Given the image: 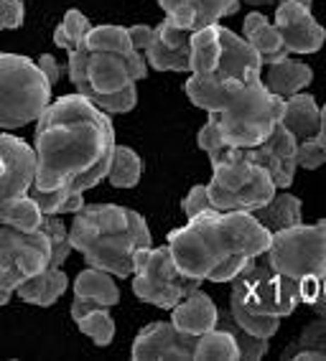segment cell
Instances as JSON below:
<instances>
[{"mask_svg": "<svg viewBox=\"0 0 326 361\" xmlns=\"http://www.w3.org/2000/svg\"><path fill=\"white\" fill-rule=\"evenodd\" d=\"M283 97L267 90L262 79L237 87L217 112V123L229 148H255L281 123Z\"/></svg>", "mask_w": 326, "mask_h": 361, "instance_id": "4", "label": "cell"}, {"mask_svg": "<svg viewBox=\"0 0 326 361\" xmlns=\"http://www.w3.org/2000/svg\"><path fill=\"white\" fill-rule=\"evenodd\" d=\"M229 316L235 318L237 326H242L248 334L258 336V338H267V341H270V338L278 334V329H281V318L278 316H260V313H253V310H248L242 303L232 300V298H229Z\"/></svg>", "mask_w": 326, "mask_h": 361, "instance_id": "32", "label": "cell"}, {"mask_svg": "<svg viewBox=\"0 0 326 361\" xmlns=\"http://www.w3.org/2000/svg\"><path fill=\"white\" fill-rule=\"evenodd\" d=\"M229 298L242 303L253 313L278 318L291 316L301 303L298 283L291 280L288 275H283V272L273 270L267 264V259L265 262H258V257L250 259L237 272V278L232 280Z\"/></svg>", "mask_w": 326, "mask_h": 361, "instance_id": "9", "label": "cell"}, {"mask_svg": "<svg viewBox=\"0 0 326 361\" xmlns=\"http://www.w3.org/2000/svg\"><path fill=\"white\" fill-rule=\"evenodd\" d=\"M74 298H85V300H95V303L112 308L120 303V288L115 285V275H110L107 270L87 267L74 280Z\"/></svg>", "mask_w": 326, "mask_h": 361, "instance_id": "25", "label": "cell"}, {"mask_svg": "<svg viewBox=\"0 0 326 361\" xmlns=\"http://www.w3.org/2000/svg\"><path fill=\"white\" fill-rule=\"evenodd\" d=\"M242 39L253 46L255 51L260 54L262 64H275L281 59L288 56V49L283 44V36L275 23L265 18L262 13H248L245 23H242Z\"/></svg>", "mask_w": 326, "mask_h": 361, "instance_id": "20", "label": "cell"}, {"mask_svg": "<svg viewBox=\"0 0 326 361\" xmlns=\"http://www.w3.org/2000/svg\"><path fill=\"white\" fill-rule=\"evenodd\" d=\"M82 207H85V194H72L69 199H66V204H64V209H61V214H77Z\"/></svg>", "mask_w": 326, "mask_h": 361, "instance_id": "46", "label": "cell"}, {"mask_svg": "<svg viewBox=\"0 0 326 361\" xmlns=\"http://www.w3.org/2000/svg\"><path fill=\"white\" fill-rule=\"evenodd\" d=\"M23 16H26V8L20 0H0V31L20 28L23 26Z\"/></svg>", "mask_w": 326, "mask_h": 361, "instance_id": "40", "label": "cell"}, {"mask_svg": "<svg viewBox=\"0 0 326 361\" xmlns=\"http://www.w3.org/2000/svg\"><path fill=\"white\" fill-rule=\"evenodd\" d=\"M319 283H321V293H319V298L311 303V310L319 318H324V321H326V267H324V272H321Z\"/></svg>", "mask_w": 326, "mask_h": 361, "instance_id": "45", "label": "cell"}, {"mask_svg": "<svg viewBox=\"0 0 326 361\" xmlns=\"http://www.w3.org/2000/svg\"><path fill=\"white\" fill-rule=\"evenodd\" d=\"M52 262V242L44 229L23 232L16 226H0V308L28 278L39 275Z\"/></svg>", "mask_w": 326, "mask_h": 361, "instance_id": "11", "label": "cell"}, {"mask_svg": "<svg viewBox=\"0 0 326 361\" xmlns=\"http://www.w3.org/2000/svg\"><path fill=\"white\" fill-rule=\"evenodd\" d=\"M219 44L222 46H219V59H217L215 71L202 79L212 84H224V87H242L253 79H260L262 59L242 36L222 26L219 28Z\"/></svg>", "mask_w": 326, "mask_h": 361, "instance_id": "12", "label": "cell"}, {"mask_svg": "<svg viewBox=\"0 0 326 361\" xmlns=\"http://www.w3.org/2000/svg\"><path fill=\"white\" fill-rule=\"evenodd\" d=\"M298 168H306V171H316V168L326 166V104L321 107V125L319 133L308 140L298 142Z\"/></svg>", "mask_w": 326, "mask_h": 361, "instance_id": "35", "label": "cell"}, {"mask_svg": "<svg viewBox=\"0 0 326 361\" xmlns=\"http://www.w3.org/2000/svg\"><path fill=\"white\" fill-rule=\"evenodd\" d=\"M0 199L28 194V188L36 183V150L20 137L0 133Z\"/></svg>", "mask_w": 326, "mask_h": 361, "instance_id": "16", "label": "cell"}, {"mask_svg": "<svg viewBox=\"0 0 326 361\" xmlns=\"http://www.w3.org/2000/svg\"><path fill=\"white\" fill-rule=\"evenodd\" d=\"M217 321H219V308H217L215 300L204 290H199V288L183 298L176 308H171V323H174L179 331L196 336V338L215 329Z\"/></svg>", "mask_w": 326, "mask_h": 361, "instance_id": "19", "label": "cell"}, {"mask_svg": "<svg viewBox=\"0 0 326 361\" xmlns=\"http://www.w3.org/2000/svg\"><path fill=\"white\" fill-rule=\"evenodd\" d=\"M145 61L156 71L191 74V31L176 26L171 18L161 20L153 31V41L145 49Z\"/></svg>", "mask_w": 326, "mask_h": 361, "instance_id": "17", "label": "cell"}, {"mask_svg": "<svg viewBox=\"0 0 326 361\" xmlns=\"http://www.w3.org/2000/svg\"><path fill=\"white\" fill-rule=\"evenodd\" d=\"M36 186L49 191L72 183L92 168L110 166L115 128L85 94H64L36 120Z\"/></svg>", "mask_w": 326, "mask_h": 361, "instance_id": "1", "label": "cell"}, {"mask_svg": "<svg viewBox=\"0 0 326 361\" xmlns=\"http://www.w3.org/2000/svg\"><path fill=\"white\" fill-rule=\"evenodd\" d=\"M196 336L179 331L171 321L148 323L133 341L135 361H194Z\"/></svg>", "mask_w": 326, "mask_h": 361, "instance_id": "14", "label": "cell"}, {"mask_svg": "<svg viewBox=\"0 0 326 361\" xmlns=\"http://www.w3.org/2000/svg\"><path fill=\"white\" fill-rule=\"evenodd\" d=\"M66 54H69V61H66L69 82L90 102L97 94H115L148 77V61L145 56H140V51L133 56L115 51H90L82 41L77 49Z\"/></svg>", "mask_w": 326, "mask_h": 361, "instance_id": "7", "label": "cell"}, {"mask_svg": "<svg viewBox=\"0 0 326 361\" xmlns=\"http://www.w3.org/2000/svg\"><path fill=\"white\" fill-rule=\"evenodd\" d=\"M52 104V84L39 64L18 54H0V128L36 123Z\"/></svg>", "mask_w": 326, "mask_h": 361, "instance_id": "6", "label": "cell"}, {"mask_svg": "<svg viewBox=\"0 0 326 361\" xmlns=\"http://www.w3.org/2000/svg\"><path fill=\"white\" fill-rule=\"evenodd\" d=\"M311 79H313L311 66L298 61V59H291V54H288L286 59L270 64V69L265 74V87L273 94H278V97L288 99L294 97V94H298V92H303V87H308Z\"/></svg>", "mask_w": 326, "mask_h": 361, "instance_id": "22", "label": "cell"}, {"mask_svg": "<svg viewBox=\"0 0 326 361\" xmlns=\"http://www.w3.org/2000/svg\"><path fill=\"white\" fill-rule=\"evenodd\" d=\"M41 229L52 242V262H49V267H61L66 262V257L74 252L72 242H69V226L59 216H44Z\"/></svg>", "mask_w": 326, "mask_h": 361, "instance_id": "36", "label": "cell"}, {"mask_svg": "<svg viewBox=\"0 0 326 361\" xmlns=\"http://www.w3.org/2000/svg\"><path fill=\"white\" fill-rule=\"evenodd\" d=\"M275 26L288 54H316L326 41V28L311 16V0H278Z\"/></svg>", "mask_w": 326, "mask_h": 361, "instance_id": "13", "label": "cell"}, {"mask_svg": "<svg viewBox=\"0 0 326 361\" xmlns=\"http://www.w3.org/2000/svg\"><path fill=\"white\" fill-rule=\"evenodd\" d=\"M166 18L186 31H202L240 11V0H158Z\"/></svg>", "mask_w": 326, "mask_h": 361, "instance_id": "18", "label": "cell"}, {"mask_svg": "<svg viewBox=\"0 0 326 361\" xmlns=\"http://www.w3.org/2000/svg\"><path fill=\"white\" fill-rule=\"evenodd\" d=\"M240 150L248 161L265 168L278 188H288L294 183L296 168H298V161H296V155H298V140H296L281 123L275 125L270 137L262 140L260 145H255V148H240Z\"/></svg>", "mask_w": 326, "mask_h": 361, "instance_id": "15", "label": "cell"}, {"mask_svg": "<svg viewBox=\"0 0 326 361\" xmlns=\"http://www.w3.org/2000/svg\"><path fill=\"white\" fill-rule=\"evenodd\" d=\"M255 214V219L260 221L262 226H265L267 232H281V229H288V226H296L303 221V209H301V199L294 194H288V191H283V194H278L275 191V196L270 201H267L265 207H260Z\"/></svg>", "mask_w": 326, "mask_h": 361, "instance_id": "24", "label": "cell"}, {"mask_svg": "<svg viewBox=\"0 0 326 361\" xmlns=\"http://www.w3.org/2000/svg\"><path fill=\"white\" fill-rule=\"evenodd\" d=\"M250 259L255 257H232V259H224V262H219L215 267V270L209 272V278L212 283H232V280L237 278V272L245 267V264L250 262Z\"/></svg>", "mask_w": 326, "mask_h": 361, "instance_id": "41", "label": "cell"}, {"mask_svg": "<svg viewBox=\"0 0 326 361\" xmlns=\"http://www.w3.org/2000/svg\"><path fill=\"white\" fill-rule=\"evenodd\" d=\"M240 348H237L235 336L224 329H212L196 338L194 361H237Z\"/></svg>", "mask_w": 326, "mask_h": 361, "instance_id": "29", "label": "cell"}, {"mask_svg": "<svg viewBox=\"0 0 326 361\" xmlns=\"http://www.w3.org/2000/svg\"><path fill=\"white\" fill-rule=\"evenodd\" d=\"M281 125L296 137L298 142L308 140L319 133L321 125V107L316 104V99L311 94H294V97L283 99V115Z\"/></svg>", "mask_w": 326, "mask_h": 361, "instance_id": "21", "label": "cell"}, {"mask_svg": "<svg viewBox=\"0 0 326 361\" xmlns=\"http://www.w3.org/2000/svg\"><path fill=\"white\" fill-rule=\"evenodd\" d=\"M166 245L183 275L207 280L224 259L265 255L270 232L250 212H207L174 229Z\"/></svg>", "mask_w": 326, "mask_h": 361, "instance_id": "2", "label": "cell"}, {"mask_svg": "<svg viewBox=\"0 0 326 361\" xmlns=\"http://www.w3.org/2000/svg\"><path fill=\"white\" fill-rule=\"evenodd\" d=\"M69 242L90 267L115 278H131L135 250L153 247L143 216L118 204H85L74 214Z\"/></svg>", "mask_w": 326, "mask_h": 361, "instance_id": "3", "label": "cell"}, {"mask_svg": "<svg viewBox=\"0 0 326 361\" xmlns=\"http://www.w3.org/2000/svg\"><path fill=\"white\" fill-rule=\"evenodd\" d=\"M90 28H92L90 18H87L82 11H66L64 20H61L59 28L54 31V44L59 46V49H64V51H72V49H77V46L85 41Z\"/></svg>", "mask_w": 326, "mask_h": 361, "instance_id": "34", "label": "cell"}, {"mask_svg": "<svg viewBox=\"0 0 326 361\" xmlns=\"http://www.w3.org/2000/svg\"><path fill=\"white\" fill-rule=\"evenodd\" d=\"M36 64H39V69L44 71V77L49 79V84H56L59 82V77H61V69H59V61H56V59L52 56V54H44V56L39 59V61H36Z\"/></svg>", "mask_w": 326, "mask_h": 361, "instance_id": "43", "label": "cell"}, {"mask_svg": "<svg viewBox=\"0 0 326 361\" xmlns=\"http://www.w3.org/2000/svg\"><path fill=\"white\" fill-rule=\"evenodd\" d=\"M196 145L209 155V161L217 163L222 161V155L229 150V145L224 142L222 133H219V123H217V115H209V120L204 123V128L199 130L196 135Z\"/></svg>", "mask_w": 326, "mask_h": 361, "instance_id": "38", "label": "cell"}, {"mask_svg": "<svg viewBox=\"0 0 326 361\" xmlns=\"http://www.w3.org/2000/svg\"><path fill=\"white\" fill-rule=\"evenodd\" d=\"M181 209H183V214H186V219H194V216L207 214V212H217L204 183H196V186L191 188L189 194H186V199L181 201Z\"/></svg>", "mask_w": 326, "mask_h": 361, "instance_id": "39", "label": "cell"}, {"mask_svg": "<svg viewBox=\"0 0 326 361\" xmlns=\"http://www.w3.org/2000/svg\"><path fill=\"white\" fill-rule=\"evenodd\" d=\"M240 3H248V6H270L275 0H240Z\"/></svg>", "mask_w": 326, "mask_h": 361, "instance_id": "47", "label": "cell"}, {"mask_svg": "<svg viewBox=\"0 0 326 361\" xmlns=\"http://www.w3.org/2000/svg\"><path fill=\"white\" fill-rule=\"evenodd\" d=\"M140 173H143V161L135 150L125 148V145H115L112 150V163H110V173H107V180H110L115 188H133L138 186L140 180Z\"/></svg>", "mask_w": 326, "mask_h": 361, "instance_id": "31", "label": "cell"}, {"mask_svg": "<svg viewBox=\"0 0 326 361\" xmlns=\"http://www.w3.org/2000/svg\"><path fill=\"white\" fill-rule=\"evenodd\" d=\"M217 329H224L235 336L237 348H240V361H260L267 354V338H258V336L248 334L242 326H237L229 313H219Z\"/></svg>", "mask_w": 326, "mask_h": 361, "instance_id": "33", "label": "cell"}, {"mask_svg": "<svg viewBox=\"0 0 326 361\" xmlns=\"http://www.w3.org/2000/svg\"><path fill=\"white\" fill-rule=\"evenodd\" d=\"M95 308H102V305L95 303V300H85V298H74L72 305H69V313H72L74 323H77L79 318H85L87 313H92ZM104 308H107V305H104Z\"/></svg>", "mask_w": 326, "mask_h": 361, "instance_id": "44", "label": "cell"}, {"mask_svg": "<svg viewBox=\"0 0 326 361\" xmlns=\"http://www.w3.org/2000/svg\"><path fill=\"white\" fill-rule=\"evenodd\" d=\"M41 221H44V212L28 194L0 199V224L16 226L23 232H36L41 229Z\"/></svg>", "mask_w": 326, "mask_h": 361, "instance_id": "28", "label": "cell"}, {"mask_svg": "<svg viewBox=\"0 0 326 361\" xmlns=\"http://www.w3.org/2000/svg\"><path fill=\"white\" fill-rule=\"evenodd\" d=\"M283 361H326V321H311L281 354Z\"/></svg>", "mask_w": 326, "mask_h": 361, "instance_id": "26", "label": "cell"}, {"mask_svg": "<svg viewBox=\"0 0 326 361\" xmlns=\"http://www.w3.org/2000/svg\"><path fill=\"white\" fill-rule=\"evenodd\" d=\"M85 46L90 51H115L125 54V56L138 54V49L131 41V33L123 26H92L85 36Z\"/></svg>", "mask_w": 326, "mask_h": 361, "instance_id": "30", "label": "cell"}, {"mask_svg": "<svg viewBox=\"0 0 326 361\" xmlns=\"http://www.w3.org/2000/svg\"><path fill=\"white\" fill-rule=\"evenodd\" d=\"M0 176H3V161H0Z\"/></svg>", "mask_w": 326, "mask_h": 361, "instance_id": "48", "label": "cell"}, {"mask_svg": "<svg viewBox=\"0 0 326 361\" xmlns=\"http://www.w3.org/2000/svg\"><path fill=\"white\" fill-rule=\"evenodd\" d=\"M133 293L138 300L171 310L183 298L202 288L204 280L189 278L179 270L176 259L166 247H140L133 255Z\"/></svg>", "mask_w": 326, "mask_h": 361, "instance_id": "8", "label": "cell"}, {"mask_svg": "<svg viewBox=\"0 0 326 361\" xmlns=\"http://www.w3.org/2000/svg\"><path fill=\"white\" fill-rule=\"evenodd\" d=\"M265 259L273 270L298 283L301 278H321L326 267V219L316 224H296L270 234Z\"/></svg>", "mask_w": 326, "mask_h": 361, "instance_id": "10", "label": "cell"}, {"mask_svg": "<svg viewBox=\"0 0 326 361\" xmlns=\"http://www.w3.org/2000/svg\"><path fill=\"white\" fill-rule=\"evenodd\" d=\"M79 331L85 336H90L92 341L97 343V346H107L112 343L115 338V321L110 316V308H95L92 313H87L85 318H79L77 321Z\"/></svg>", "mask_w": 326, "mask_h": 361, "instance_id": "37", "label": "cell"}, {"mask_svg": "<svg viewBox=\"0 0 326 361\" xmlns=\"http://www.w3.org/2000/svg\"><path fill=\"white\" fill-rule=\"evenodd\" d=\"M209 199L217 212H258L273 199L278 186L265 168L248 161L240 148H229L222 161L212 163Z\"/></svg>", "mask_w": 326, "mask_h": 361, "instance_id": "5", "label": "cell"}, {"mask_svg": "<svg viewBox=\"0 0 326 361\" xmlns=\"http://www.w3.org/2000/svg\"><path fill=\"white\" fill-rule=\"evenodd\" d=\"M219 23L207 26L202 31L191 33V74L196 77H207L212 74L219 59Z\"/></svg>", "mask_w": 326, "mask_h": 361, "instance_id": "27", "label": "cell"}, {"mask_svg": "<svg viewBox=\"0 0 326 361\" xmlns=\"http://www.w3.org/2000/svg\"><path fill=\"white\" fill-rule=\"evenodd\" d=\"M153 31H156V28H150V26H131L128 28L131 41L138 51H145V49H148V44L153 41Z\"/></svg>", "mask_w": 326, "mask_h": 361, "instance_id": "42", "label": "cell"}, {"mask_svg": "<svg viewBox=\"0 0 326 361\" xmlns=\"http://www.w3.org/2000/svg\"><path fill=\"white\" fill-rule=\"evenodd\" d=\"M66 288H69L66 272L61 270V267H46L44 272L28 278L26 283H20V288L16 293H18V298L26 300V303L49 308V305H54L64 295Z\"/></svg>", "mask_w": 326, "mask_h": 361, "instance_id": "23", "label": "cell"}]
</instances>
